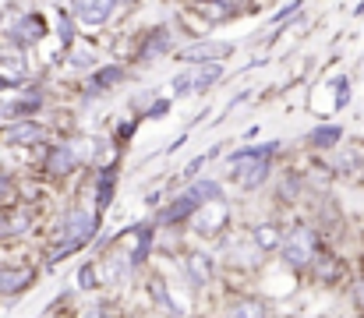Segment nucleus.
<instances>
[{
  "label": "nucleus",
  "mask_w": 364,
  "mask_h": 318,
  "mask_svg": "<svg viewBox=\"0 0 364 318\" xmlns=\"http://www.w3.org/2000/svg\"><path fill=\"white\" fill-rule=\"evenodd\" d=\"M60 226H64V244L57 248L53 262L68 258L75 248H82L85 240H92V233H96V216H92V212H85V209H75V212H68V219H64Z\"/></svg>",
  "instance_id": "1"
},
{
  "label": "nucleus",
  "mask_w": 364,
  "mask_h": 318,
  "mask_svg": "<svg viewBox=\"0 0 364 318\" xmlns=\"http://www.w3.org/2000/svg\"><path fill=\"white\" fill-rule=\"evenodd\" d=\"M223 78V68L220 64H202L181 78H173V96H188V92H205L209 85H216Z\"/></svg>",
  "instance_id": "2"
},
{
  "label": "nucleus",
  "mask_w": 364,
  "mask_h": 318,
  "mask_svg": "<svg viewBox=\"0 0 364 318\" xmlns=\"http://www.w3.org/2000/svg\"><path fill=\"white\" fill-rule=\"evenodd\" d=\"M311 255H315V233H311L308 226L294 230V233H290V240L283 244V258H287L290 265H308V262H311Z\"/></svg>",
  "instance_id": "3"
},
{
  "label": "nucleus",
  "mask_w": 364,
  "mask_h": 318,
  "mask_svg": "<svg viewBox=\"0 0 364 318\" xmlns=\"http://www.w3.org/2000/svg\"><path fill=\"white\" fill-rule=\"evenodd\" d=\"M234 46L230 43H216V39H205V43H195L188 50H181V60H191V64H216L220 57H230Z\"/></svg>",
  "instance_id": "4"
},
{
  "label": "nucleus",
  "mask_w": 364,
  "mask_h": 318,
  "mask_svg": "<svg viewBox=\"0 0 364 318\" xmlns=\"http://www.w3.org/2000/svg\"><path fill=\"white\" fill-rule=\"evenodd\" d=\"M117 0H75V14L89 25H103L110 14H114Z\"/></svg>",
  "instance_id": "5"
},
{
  "label": "nucleus",
  "mask_w": 364,
  "mask_h": 318,
  "mask_svg": "<svg viewBox=\"0 0 364 318\" xmlns=\"http://www.w3.org/2000/svg\"><path fill=\"white\" fill-rule=\"evenodd\" d=\"M39 138H43V131H39V124H32V120H21V124H11V127L0 131V142H4V145H32V142H39Z\"/></svg>",
  "instance_id": "6"
},
{
  "label": "nucleus",
  "mask_w": 364,
  "mask_h": 318,
  "mask_svg": "<svg viewBox=\"0 0 364 318\" xmlns=\"http://www.w3.org/2000/svg\"><path fill=\"white\" fill-rule=\"evenodd\" d=\"M223 223H227V202H223V198H216V202H209V206L202 209L195 230H198V233H216Z\"/></svg>",
  "instance_id": "7"
},
{
  "label": "nucleus",
  "mask_w": 364,
  "mask_h": 318,
  "mask_svg": "<svg viewBox=\"0 0 364 318\" xmlns=\"http://www.w3.org/2000/svg\"><path fill=\"white\" fill-rule=\"evenodd\" d=\"M11 39H14V43H39V39H43V18H39V14H25V18L18 21V28L11 32Z\"/></svg>",
  "instance_id": "8"
},
{
  "label": "nucleus",
  "mask_w": 364,
  "mask_h": 318,
  "mask_svg": "<svg viewBox=\"0 0 364 318\" xmlns=\"http://www.w3.org/2000/svg\"><path fill=\"white\" fill-rule=\"evenodd\" d=\"M188 276H191V283H195V287L209 283V276H213V262H209V255L191 251V255H188Z\"/></svg>",
  "instance_id": "9"
},
{
  "label": "nucleus",
  "mask_w": 364,
  "mask_h": 318,
  "mask_svg": "<svg viewBox=\"0 0 364 318\" xmlns=\"http://www.w3.org/2000/svg\"><path fill=\"white\" fill-rule=\"evenodd\" d=\"M75 163H78V156H75V149L71 145H60V149H53L50 152V170L53 174H68V170H75Z\"/></svg>",
  "instance_id": "10"
},
{
  "label": "nucleus",
  "mask_w": 364,
  "mask_h": 318,
  "mask_svg": "<svg viewBox=\"0 0 364 318\" xmlns=\"http://www.w3.org/2000/svg\"><path fill=\"white\" fill-rule=\"evenodd\" d=\"M191 209H198V198H195V195L188 191V195H181V198H177V202H173L170 209L159 216V223H177V219H184V216H188Z\"/></svg>",
  "instance_id": "11"
},
{
  "label": "nucleus",
  "mask_w": 364,
  "mask_h": 318,
  "mask_svg": "<svg viewBox=\"0 0 364 318\" xmlns=\"http://www.w3.org/2000/svg\"><path fill=\"white\" fill-rule=\"evenodd\" d=\"M188 191H191V195H195V198H198V206H209V202H216V198H220V195H223V191H220V184H216V181H198V184H191V188H188Z\"/></svg>",
  "instance_id": "12"
},
{
  "label": "nucleus",
  "mask_w": 364,
  "mask_h": 318,
  "mask_svg": "<svg viewBox=\"0 0 364 318\" xmlns=\"http://www.w3.org/2000/svg\"><path fill=\"white\" fill-rule=\"evenodd\" d=\"M28 283V269H0V290H21Z\"/></svg>",
  "instance_id": "13"
},
{
  "label": "nucleus",
  "mask_w": 364,
  "mask_h": 318,
  "mask_svg": "<svg viewBox=\"0 0 364 318\" xmlns=\"http://www.w3.org/2000/svg\"><path fill=\"white\" fill-rule=\"evenodd\" d=\"M340 138H343V131H340L336 124H322V127H315V131H311V142H315V145H326V149H329V145H336Z\"/></svg>",
  "instance_id": "14"
},
{
  "label": "nucleus",
  "mask_w": 364,
  "mask_h": 318,
  "mask_svg": "<svg viewBox=\"0 0 364 318\" xmlns=\"http://www.w3.org/2000/svg\"><path fill=\"white\" fill-rule=\"evenodd\" d=\"M230 318H265V304L262 301H237L230 308Z\"/></svg>",
  "instance_id": "15"
},
{
  "label": "nucleus",
  "mask_w": 364,
  "mask_h": 318,
  "mask_svg": "<svg viewBox=\"0 0 364 318\" xmlns=\"http://www.w3.org/2000/svg\"><path fill=\"white\" fill-rule=\"evenodd\" d=\"M255 240H258V248H262V251L279 248V233H276V226H258V230H255Z\"/></svg>",
  "instance_id": "16"
},
{
  "label": "nucleus",
  "mask_w": 364,
  "mask_h": 318,
  "mask_svg": "<svg viewBox=\"0 0 364 318\" xmlns=\"http://www.w3.org/2000/svg\"><path fill=\"white\" fill-rule=\"evenodd\" d=\"M117 78H121V68H103V71H96V85H100V89H110Z\"/></svg>",
  "instance_id": "17"
},
{
  "label": "nucleus",
  "mask_w": 364,
  "mask_h": 318,
  "mask_svg": "<svg viewBox=\"0 0 364 318\" xmlns=\"http://www.w3.org/2000/svg\"><path fill=\"white\" fill-rule=\"evenodd\" d=\"M110 195H114V174L107 170L100 177V206H110Z\"/></svg>",
  "instance_id": "18"
},
{
  "label": "nucleus",
  "mask_w": 364,
  "mask_h": 318,
  "mask_svg": "<svg viewBox=\"0 0 364 318\" xmlns=\"http://www.w3.org/2000/svg\"><path fill=\"white\" fill-rule=\"evenodd\" d=\"M163 46H166V28H159V32L152 36V43H145V57H156Z\"/></svg>",
  "instance_id": "19"
},
{
  "label": "nucleus",
  "mask_w": 364,
  "mask_h": 318,
  "mask_svg": "<svg viewBox=\"0 0 364 318\" xmlns=\"http://www.w3.org/2000/svg\"><path fill=\"white\" fill-rule=\"evenodd\" d=\"M71 39H75V28H71V21H68V18H64V14H60V43H64V46H68V43H71Z\"/></svg>",
  "instance_id": "20"
},
{
  "label": "nucleus",
  "mask_w": 364,
  "mask_h": 318,
  "mask_svg": "<svg viewBox=\"0 0 364 318\" xmlns=\"http://www.w3.org/2000/svg\"><path fill=\"white\" fill-rule=\"evenodd\" d=\"M78 280H82V287H85V290H89V287H96V269H92V265H85V269L78 272Z\"/></svg>",
  "instance_id": "21"
},
{
  "label": "nucleus",
  "mask_w": 364,
  "mask_h": 318,
  "mask_svg": "<svg viewBox=\"0 0 364 318\" xmlns=\"http://www.w3.org/2000/svg\"><path fill=\"white\" fill-rule=\"evenodd\" d=\"M347 100H350V85L340 78V82H336V106H343Z\"/></svg>",
  "instance_id": "22"
},
{
  "label": "nucleus",
  "mask_w": 364,
  "mask_h": 318,
  "mask_svg": "<svg viewBox=\"0 0 364 318\" xmlns=\"http://www.w3.org/2000/svg\"><path fill=\"white\" fill-rule=\"evenodd\" d=\"M202 166H205V156H198V159H191V163H188V170H184V177H195V174H198Z\"/></svg>",
  "instance_id": "23"
},
{
  "label": "nucleus",
  "mask_w": 364,
  "mask_h": 318,
  "mask_svg": "<svg viewBox=\"0 0 364 318\" xmlns=\"http://www.w3.org/2000/svg\"><path fill=\"white\" fill-rule=\"evenodd\" d=\"M166 110H170L166 103H156L152 110H149V117H152V120H159V117H166Z\"/></svg>",
  "instance_id": "24"
},
{
  "label": "nucleus",
  "mask_w": 364,
  "mask_h": 318,
  "mask_svg": "<svg viewBox=\"0 0 364 318\" xmlns=\"http://www.w3.org/2000/svg\"><path fill=\"white\" fill-rule=\"evenodd\" d=\"M7 191H11V184H7V177H0V198H7Z\"/></svg>",
  "instance_id": "25"
},
{
  "label": "nucleus",
  "mask_w": 364,
  "mask_h": 318,
  "mask_svg": "<svg viewBox=\"0 0 364 318\" xmlns=\"http://www.w3.org/2000/svg\"><path fill=\"white\" fill-rule=\"evenodd\" d=\"M85 318H107V315H103V308H92V312H85Z\"/></svg>",
  "instance_id": "26"
},
{
  "label": "nucleus",
  "mask_w": 364,
  "mask_h": 318,
  "mask_svg": "<svg viewBox=\"0 0 364 318\" xmlns=\"http://www.w3.org/2000/svg\"><path fill=\"white\" fill-rule=\"evenodd\" d=\"M220 4H227V7H241V0H220Z\"/></svg>",
  "instance_id": "27"
}]
</instances>
